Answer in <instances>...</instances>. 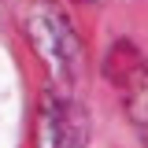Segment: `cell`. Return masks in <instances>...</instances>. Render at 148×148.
Masks as SVG:
<instances>
[{
  "instance_id": "cell-4",
  "label": "cell",
  "mask_w": 148,
  "mask_h": 148,
  "mask_svg": "<svg viewBox=\"0 0 148 148\" xmlns=\"http://www.w3.org/2000/svg\"><path fill=\"white\" fill-rule=\"evenodd\" d=\"M78 4H100V0H78Z\"/></svg>"
},
{
  "instance_id": "cell-1",
  "label": "cell",
  "mask_w": 148,
  "mask_h": 148,
  "mask_svg": "<svg viewBox=\"0 0 148 148\" xmlns=\"http://www.w3.org/2000/svg\"><path fill=\"white\" fill-rule=\"evenodd\" d=\"M22 22H26V34L34 41L37 56L52 71L56 89L71 92L78 85V74H82V45L74 37L71 22L63 18V11L52 0H30L26 11H22Z\"/></svg>"
},
{
  "instance_id": "cell-3",
  "label": "cell",
  "mask_w": 148,
  "mask_h": 148,
  "mask_svg": "<svg viewBox=\"0 0 148 148\" xmlns=\"http://www.w3.org/2000/svg\"><path fill=\"white\" fill-rule=\"evenodd\" d=\"M126 111L148 145V67H137L126 74Z\"/></svg>"
},
{
  "instance_id": "cell-2",
  "label": "cell",
  "mask_w": 148,
  "mask_h": 148,
  "mask_svg": "<svg viewBox=\"0 0 148 148\" xmlns=\"http://www.w3.org/2000/svg\"><path fill=\"white\" fill-rule=\"evenodd\" d=\"M85 115L67 89H52L37 115V148H85Z\"/></svg>"
}]
</instances>
